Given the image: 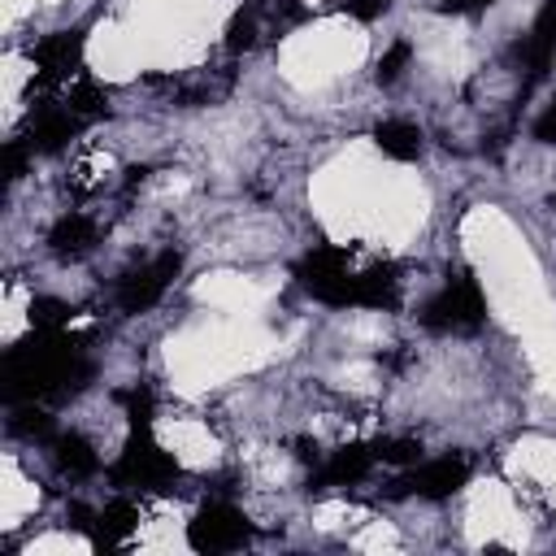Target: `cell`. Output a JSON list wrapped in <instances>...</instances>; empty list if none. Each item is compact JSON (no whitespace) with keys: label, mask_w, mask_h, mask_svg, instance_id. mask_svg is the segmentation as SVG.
Masks as SVG:
<instances>
[{"label":"cell","mask_w":556,"mask_h":556,"mask_svg":"<svg viewBox=\"0 0 556 556\" xmlns=\"http://www.w3.org/2000/svg\"><path fill=\"white\" fill-rule=\"evenodd\" d=\"M83 56V30H56L30 48V61L39 65V78H65Z\"/></svg>","instance_id":"cell-8"},{"label":"cell","mask_w":556,"mask_h":556,"mask_svg":"<svg viewBox=\"0 0 556 556\" xmlns=\"http://www.w3.org/2000/svg\"><path fill=\"white\" fill-rule=\"evenodd\" d=\"M117 400L130 408V421H135V426H148V413H152V395H148V391H122Z\"/></svg>","instance_id":"cell-23"},{"label":"cell","mask_w":556,"mask_h":556,"mask_svg":"<svg viewBox=\"0 0 556 556\" xmlns=\"http://www.w3.org/2000/svg\"><path fill=\"white\" fill-rule=\"evenodd\" d=\"M113 478H117L122 486L165 491V486L178 478V465H174V456H169V452H161V447L152 443L148 426H135V434H130L126 452H122V456H117V465H113Z\"/></svg>","instance_id":"cell-3"},{"label":"cell","mask_w":556,"mask_h":556,"mask_svg":"<svg viewBox=\"0 0 556 556\" xmlns=\"http://www.w3.org/2000/svg\"><path fill=\"white\" fill-rule=\"evenodd\" d=\"M78 113L74 109H43L35 122H30V135H26V148L30 152H56L70 143V135L78 130Z\"/></svg>","instance_id":"cell-10"},{"label":"cell","mask_w":556,"mask_h":556,"mask_svg":"<svg viewBox=\"0 0 556 556\" xmlns=\"http://www.w3.org/2000/svg\"><path fill=\"white\" fill-rule=\"evenodd\" d=\"M517 52H521V61L530 70V83L547 74V65L556 56V0H543L539 17H534V26H530V35H526V43Z\"/></svg>","instance_id":"cell-9"},{"label":"cell","mask_w":556,"mask_h":556,"mask_svg":"<svg viewBox=\"0 0 556 556\" xmlns=\"http://www.w3.org/2000/svg\"><path fill=\"white\" fill-rule=\"evenodd\" d=\"M408 56H413V43H408V39H395V43L378 56V83H395V78L404 74Z\"/></svg>","instance_id":"cell-19"},{"label":"cell","mask_w":556,"mask_h":556,"mask_svg":"<svg viewBox=\"0 0 556 556\" xmlns=\"http://www.w3.org/2000/svg\"><path fill=\"white\" fill-rule=\"evenodd\" d=\"M374 443L365 447V443H352V447H339L326 465H321V482L326 486H352V482H361L369 469H374Z\"/></svg>","instance_id":"cell-11"},{"label":"cell","mask_w":556,"mask_h":556,"mask_svg":"<svg viewBox=\"0 0 556 556\" xmlns=\"http://www.w3.org/2000/svg\"><path fill=\"white\" fill-rule=\"evenodd\" d=\"M374 143H378L391 161H413V156H421V130H417L413 122H404V117L378 122V126H374Z\"/></svg>","instance_id":"cell-13"},{"label":"cell","mask_w":556,"mask_h":556,"mask_svg":"<svg viewBox=\"0 0 556 556\" xmlns=\"http://www.w3.org/2000/svg\"><path fill=\"white\" fill-rule=\"evenodd\" d=\"M486 4H495V0H439L443 13H478V9H486Z\"/></svg>","instance_id":"cell-26"},{"label":"cell","mask_w":556,"mask_h":556,"mask_svg":"<svg viewBox=\"0 0 556 556\" xmlns=\"http://www.w3.org/2000/svg\"><path fill=\"white\" fill-rule=\"evenodd\" d=\"M256 35H261V9H243V13H235V22L226 30V43L239 52V48H252Z\"/></svg>","instance_id":"cell-18"},{"label":"cell","mask_w":556,"mask_h":556,"mask_svg":"<svg viewBox=\"0 0 556 556\" xmlns=\"http://www.w3.org/2000/svg\"><path fill=\"white\" fill-rule=\"evenodd\" d=\"M482 317H486V304H482V291H478L469 278L447 282L443 291H434V295L421 304V326L434 330V334L473 330V326H482Z\"/></svg>","instance_id":"cell-2"},{"label":"cell","mask_w":556,"mask_h":556,"mask_svg":"<svg viewBox=\"0 0 556 556\" xmlns=\"http://www.w3.org/2000/svg\"><path fill=\"white\" fill-rule=\"evenodd\" d=\"M552 204H556V195H552Z\"/></svg>","instance_id":"cell-27"},{"label":"cell","mask_w":556,"mask_h":556,"mask_svg":"<svg viewBox=\"0 0 556 556\" xmlns=\"http://www.w3.org/2000/svg\"><path fill=\"white\" fill-rule=\"evenodd\" d=\"M52 460H56V469L70 473V478L96 473V465H100V456L91 452V443H87L83 434H61V439L52 443Z\"/></svg>","instance_id":"cell-15"},{"label":"cell","mask_w":556,"mask_h":556,"mask_svg":"<svg viewBox=\"0 0 556 556\" xmlns=\"http://www.w3.org/2000/svg\"><path fill=\"white\" fill-rule=\"evenodd\" d=\"M96 521H100V539H104V543H117V539H126V534L135 530L139 508H135L130 500H113Z\"/></svg>","instance_id":"cell-16"},{"label":"cell","mask_w":556,"mask_h":556,"mask_svg":"<svg viewBox=\"0 0 556 556\" xmlns=\"http://www.w3.org/2000/svg\"><path fill=\"white\" fill-rule=\"evenodd\" d=\"M300 287L321 304H356V274H348L343 252L317 248L295 265Z\"/></svg>","instance_id":"cell-4"},{"label":"cell","mask_w":556,"mask_h":556,"mask_svg":"<svg viewBox=\"0 0 556 556\" xmlns=\"http://www.w3.org/2000/svg\"><path fill=\"white\" fill-rule=\"evenodd\" d=\"M534 139L539 143H556V100L534 117Z\"/></svg>","instance_id":"cell-24"},{"label":"cell","mask_w":556,"mask_h":556,"mask_svg":"<svg viewBox=\"0 0 556 556\" xmlns=\"http://www.w3.org/2000/svg\"><path fill=\"white\" fill-rule=\"evenodd\" d=\"M465 478H469V460L465 456H439V460L417 465L400 486L408 495H421V500H447V495H456L465 486Z\"/></svg>","instance_id":"cell-7"},{"label":"cell","mask_w":556,"mask_h":556,"mask_svg":"<svg viewBox=\"0 0 556 556\" xmlns=\"http://www.w3.org/2000/svg\"><path fill=\"white\" fill-rule=\"evenodd\" d=\"M9 430H13V434H22V439H48V434H52V417H48L43 408L26 404V408H17V413H13Z\"/></svg>","instance_id":"cell-17"},{"label":"cell","mask_w":556,"mask_h":556,"mask_svg":"<svg viewBox=\"0 0 556 556\" xmlns=\"http://www.w3.org/2000/svg\"><path fill=\"white\" fill-rule=\"evenodd\" d=\"M91 361L65 330H35L4 356V400L9 404H35V400H61L91 382Z\"/></svg>","instance_id":"cell-1"},{"label":"cell","mask_w":556,"mask_h":556,"mask_svg":"<svg viewBox=\"0 0 556 556\" xmlns=\"http://www.w3.org/2000/svg\"><path fill=\"white\" fill-rule=\"evenodd\" d=\"M187 539L195 552H239L252 539V526L230 504H204L195 513V521L187 526Z\"/></svg>","instance_id":"cell-5"},{"label":"cell","mask_w":556,"mask_h":556,"mask_svg":"<svg viewBox=\"0 0 556 556\" xmlns=\"http://www.w3.org/2000/svg\"><path fill=\"white\" fill-rule=\"evenodd\" d=\"M91 243H96V222L83 217V213H65V217L48 230V248H52L56 256H83Z\"/></svg>","instance_id":"cell-14"},{"label":"cell","mask_w":556,"mask_h":556,"mask_svg":"<svg viewBox=\"0 0 556 556\" xmlns=\"http://www.w3.org/2000/svg\"><path fill=\"white\" fill-rule=\"evenodd\" d=\"M65 304H56V300H35L30 304V317H35V330H61L65 326Z\"/></svg>","instance_id":"cell-22"},{"label":"cell","mask_w":556,"mask_h":556,"mask_svg":"<svg viewBox=\"0 0 556 556\" xmlns=\"http://www.w3.org/2000/svg\"><path fill=\"white\" fill-rule=\"evenodd\" d=\"M387 4H391V0H348V13L361 17V22H369V17L387 13Z\"/></svg>","instance_id":"cell-25"},{"label":"cell","mask_w":556,"mask_h":556,"mask_svg":"<svg viewBox=\"0 0 556 556\" xmlns=\"http://www.w3.org/2000/svg\"><path fill=\"white\" fill-rule=\"evenodd\" d=\"M178 269H182V256H178V252H161L156 261L130 269V274L117 282V308H122V313H143V308H152V304L165 295V287L178 278Z\"/></svg>","instance_id":"cell-6"},{"label":"cell","mask_w":556,"mask_h":556,"mask_svg":"<svg viewBox=\"0 0 556 556\" xmlns=\"http://www.w3.org/2000/svg\"><path fill=\"white\" fill-rule=\"evenodd\" d=\"M104 91L100 87H91V83H78L74 91H70V109L78 113V117H100L104 113Z\"/></svg>","instance_id":"cell-21"},{"label":"cell","mask_w":556,"mask_h":556,"mask_svg":"<svg viewBox=\"0 0 556 556\" xmlns=\"http://www.w3.org/2000/svg\"><path fill=\"white\" fill-rule=\"evenodd\" d=\"M400 300V274L395 265H374L356 274V304L365 308H395Z\"/></svg>","instance_id":"cell-12"},{"label":"cell","mask_w":556,"mask_h":556,"mask_svg":"<svg viewBox=\"0 0 556 556\" xmlns=\"http://www.w3.org/2000/svg\"><path fill=\"white\" fill-rule=\"evenodd\" d=\"M374 456L387 460V465H408L421 456V443L417 439H378L374 443Z\"/></svg>","instance_id":"cell-20"}]
</instances>
